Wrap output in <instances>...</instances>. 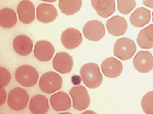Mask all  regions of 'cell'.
Instances as JSON below:
<instances>
[{
  "label": "cell",
  "mask_w": 153,
  "mask_h": 114,
  "mask_svg": "<svg viewBox=\"0 0 153 114\" xmlns=\"http://www.w3.org/2000/svg\"><path fill=\"white\" fill-rule=\"evenodd\" d=\"M80 77L89 89H96L101 85L103 76L98 65L93 62L86 63L80 69Z\"/></svg>",
  "instance_id": "cell-1"
},
{
  "label": "cell",
  "mask_w": 153,
  "mask_h": 114,
  "mask_svg": "<svg viewBox=\"0 0 153 114\" xmlns=\"http://www.w3.org/2000/svg\"><path fill=\"white\" fill-rule=\"evenodd\" d=\"M39 74L37 70L30 65H22L15 71V79L24 87H32L37 83Z\"/></svg>",
  "instance_id": "cell-2"
},
{
  "label": "cell",
  "mask_w": 153,
  "mask_h": 114,
  "mask_svg": "<svg viewBox=\"0 0 153 114\" xmlns=\"http://www.w3.org/2000/svg\"><path fill=\"white\" fill-rule=\"evenodd\" d=\"M136 52V45L131 39L120 38L116 41L114 46V54L121 61L131 59Z\"/></svg>",
  "instance_id": "cell-3"
},
{
  "label": "cell",
  "mask_w": 153,
  "mask_h": 114,
  "mask_svg": "<svg viewBox=\"0 0 153 114\" xmlns=\"http://www.w3.org/2000/svg\"><path fill=\"white\" fill-rule=\"evenodd\" d=\"M62 86V76L55 72H48L41 76L39 87L45 93H53L59 91Z\"/></svg>",
  "instance_id": "cell-4"
},
{
  "label": "cell",
  "mask_w": 153,
  "mask_h": 114,
  "mask_svg": "<svg viewBox=\"0 0 153 114\" xmlns=\"http://www.w3.org/2000/svg\"><path fill=\"white\" fill-rule=\"evenodd\" d=\"M29 96L25 89L13 88L8 95V105L11 110L20 111L26 109L28 104Z\"/></svg>",
  "instance_id": "cell-5"
},
{
  "label": "cell",
  "mask_w": 153,
  "mask_h": 114,
  "mask_svg": "<svg viewBox=\"0 0 153 114\" xmlns=\"http://www.w3.org/2000/svg\"><path fill=\"white\" fill-rule=\"evenodd\" d=\"M73 101V107L76 110L82 111L90 105V96L84 86L76 85L71 88L69 92Z\"/></svg>",
  "instance_id": "cell-6"
},
{
  "label": "cell",
  "mask_w": 153,
  "mask_h": 114,
  "mask_svg": "<svg viewBox=\"0 0 153 114\" xmlns=\"http://www.w3.org/2000/svg\"><path fill=\"white\" fill-rule=\"evenodd\" d=\"M83 34L86 39L93 41H98L105 36V27L101 22L97 20L89 21L83 27Z\"/></svg>",
  "instance_id": "cell-7"
},
{
  "label": "cell",
  "mask_w": 153,
  "mask_h": 114,
  "mask_svg": "<svg viewBox=\"0 0 153 114\" xmlns=\"http://www.w3.org/2000/svg\"><path fill=\"white\" fill-rule=\"evenodd\" d=\"M133 66L140 73H149L153 69V55L149 51H139L133 58Z\"/></svg>",
  "instance_id": "cell-8"
},
{
  "label": "cell",
  "mask_w": 153,
  "mask_h": 114,
  "mask_svg": "<svg viewBox=\"0 0 153 114\" xmlns=\"http://www.w3.org/2000/svg\"><path fill=\"white\" fill-rule=\"evenodd\" d=\"M52 66L61 74H68L73 69V58L65 52H59L53 58Z\"/></svg>",
  "instance_id": "cell-9"
},
{
  "label": "cell",
  "mask_w": 153,
  "mask_h": 114,
  "mask_svg": "<svg viewBox=\"0 0 153 114\" xmlns=\"http://www.w3.org/2000/svg\"><path fill=\"white\" fill-rule=\"evenodd\" d=\"M54 46L48 41H39L34 46V57L43 62L49 61L54 55Z\"/></svg>",
  "instance_id": "cell-10"
},
{
  "label": "cell",
  "mask_w": 153,
  "mask_h": 114,
  "mask_svg": "<svg viewBox=\"0 0 153 114\" xmlns=\"http://www.w3.org/2000/svg\"><path fill=\"white\" fill-rule=\"evenodd\" d=\"M61 41L67 49H75L82 43V35L76 28H67L62 33Z\"/></svg>",
  "instance_id": "cell-11"
},
{
  "label": "cell",
  "mask_w": 153,
  "mask_h": 114,
  "mask_svg": "<svg viewBox=\"0 0 153 114\" xmlns=\"http://www.w3.org/2000/svg\"><path fill=\"white\" fill-rule=\"evenodd\" d=\"M17 13L23 24H30L35 19V8L29 0H22L17 6Z\"/></svg>",
  "instance_id": "cell-12"
},
{
  "label": "cell",
  "mask_w": 153,
  "mask_h": 114,
  "mask_svg": "<svg viewBox=\"0 0 153 114\" xmlns=\"http://www.w3.org/2000/svg\"><path fill=\"white\" fill-rule=\"evenodd\" d=\"M101 71L105 76L110 78L119 76L123 71L122 63L114 58H106L101 64Z\"/></svg>",
  "instance_id": "cell-13"
},
{
  "label": "cell",
  "mask_w": 153,
  "mask_h": 114,
  "mask_svg": "<svg viewBox=\"0 0 153 114\" xmlns=\"http://www.w3.org/2000/svg\"><path fill=\"white\" fill-rule=\"evenodd\" d=\"M50 105L55 111H66L71 107V99L66 93L58 92L51 95Z\"/></svg>",
  "instance_id": "cell-14"
},
{
  "label": "cell",
  "mask_w": 153,
  "mask_h": 114,
  "mask_svg": "<svg viewBox=\"0 0 153 114\" xmlns=\"http://www.w3.org/2000/svg\"><path fill=\"white\" fill-rule=\"evenodd\" d=\"M58 16V11L56 8L51 4L42 3L40 4L36 10V17L38 21L42 23H51Z\"/></svg>",
  "instance_id": "cell-15"
},
{
  "label": "cell",
  "mask_w": 153,
  "mask_h": 114,
  "mask_svg": "<svg viewBox=\"0 0 153 114\" xmlns=\"http://www.w3.org/2000/svg\"><path fill=\"white\" fill-rule=\"evenodd\" d=\"M107 29L110 34L114 36H121L124 35L127 31L128 24L124 17L121 16H114L110 18V19L106 23Z\"/></svg>",
  "instance_id": "cell-16"
},
{
  "label": "cell",
  "mask_w": 153,
  "mask_h": 114,
  "mask_svg": "<svg viewBox=\"0 0 153 114\" xmlns=\"http://www.w3.org/2000/svg\"><path fill=\"white\" fill-rule=\"evenodd\" d=\"M93 8L103 18L111 16L115 10V0H91Z\"/></svg>",
  "instance_id": "cell-17"
},
{
  "label": "cell",
  "mask_w": 153,
  "mask_h": 114,
  "mask_svg": "<svg viewBox=\"0 0 153 114\" xmlns=\"http://www.w3.org/2000/svg\"><path fill=\"white\" fill-rule=\"evenodd\" d=\"M13 49L20 56H27L33 49L31 39L26 35H18L13 40Z\"/></svg>",
  "instance_id": "cell-18"
},
{
  "label": "cell",
  "mask_w": 153,
  "mask_h": 114,
  "mask_svg": "<svg viewBox=\"0 0 153 114\" xmlns=\"http://www.w3.org/2000/svg\"><path fill=\"white\" fill-rule=\"evenodd\" d=\"M29 110L33 114H45L48 112L49 104L45 96L41 94H36L30 99L29 102Z\"/></svg>",
  "instance_id": "cell-19"
},
{
  "label": "cell",
  "mask_w": 153,
  "mask_h": 114,
  "mask_svg": "<svg viewBox=\"0 0 153 114\" xmlns=\"http://www.w3.org/2000/svg\"><path fill=\"white\" fill-rule=\"evenodd\" d=\"M150 15L151 13L149 10L141 7L131 13L129 17V21L135 27H143L150 21Z\"/></svg>",
  "instance_id": "cell-20"
},
{
  "label": "cell",
  "mask_w": 153,
  "mask_h": 114,
  "mask_svg": "<svg viewBox=\"0 0 153 114\" xmlns=\"http://www.w3.org/2000/svg\"><path fill=\"white\" fill-rule=\"evenodd\" d=\"M137 44L143 49H150L153 47V24L142 29L137 37Z\"/></svg>",
  "instance_id": "cell-21"
},
{
  "label": "cell",
  "mask_w": 153,
  "mask_h": 114,
  "mask_svg": "<svg viewBox=\"0 0 153 114\" xmlns=\"http://www.w3.org/2000/svg\"><path fill=\"white\" fill-rule=\"evenodd\" d=\"M17 16L13 9L4 8L0 10V26L3 28H10L16 25Z\"/></svg>",
  "instance_id": "cell-22"
},
{
  "label": "cell",
  "mask_w": 153,
  "mask_h": 114,
  "mask_svg": "<svg viewBox=\"0 0 153 114\" xmlns=\"http://www.w3.org/2000/svg\"><path fill=\"white\" fill-rule=\"evenodd\" d=\"M81 0H60L59 8L62 13L66 15H73L81 9Z\"/></svg>",
  "instance_id": "cell-23"
},
{
  "label": "cell",
  "mask_w": 153,
  "mask_h": 114,
  "mask_svg": "<svg viewBox=\"0 0 153 114\" xmlns=\"http://www.w3.org/2000/svg\"><path fill=\"white\" fill-rule=\"evenodd\" d=\"M136 6L135 0H117V8L123 14H128Z\"/></svg>",
  "instance_id": "cell-24"
},
{
  "label": "cell",
  "mask_w": 153,
  "mask_h": 114,
  "mask_svg": "<svg viewBox=\"0 0 153 114\" xmlns=\"http://www.w3.org/2000/svg\"><path fill=\"white\" fill-rule=\"evenodd\" d=\"M143 111L146 114H153V91L146 93L141 102Z\"/></svg>",
  "instance_id": "cell-25"
},
{
  "label": "cell",
  "mask_w": 153,
  "mask_h": 114,
  "mask_svg": "<svg viewBox=\"0 0 153 114\" xmlns=\"http://www.w3.org/2000/svg\"><path fill=\"white\" fill-rule=\"evenodd\" d=\"M10 78L11 77L9 71L3 67L0 68V86L1 88L7 86L10 81Z\"/></svg>",
  "instance_id": "cell-26"
},
{
  "label": "cell",
  "mask_w": 153,
  "mask_h": 114,
  "mask_svg": "<svg viewBox=\"0 0 153 114\" xmlns=\"http://www.w3.org/2000/svg\"><path fill=\"white\" fill-rule=\"evenodd\" d=\"M143 4L146 7L153 9V0H143Z\"/></svg>",
  "instance_id": "cell-27"
},
{
  "label": "cell",
  "mask_w": 153,
  "mask_h": 114,
  "mask_svg": "<svg viewBox=\"0 0 153 114\" xmlns=\"http://www.w3.org/2000/svg\"><path fill=\"white\" fill-rule=\"evenodd\" d=\"M72 82H73V84H75V85H79L80 83V77L78 76H74L72 77Z\"/></svg>",
  "instance_id": "cell-28"
},
{
  "label": "cell",
  "mask_w": 153,
  "mask_h": 114,
  "mask_svg": "<svg viewBox=\"0 0 153 114\" xmlns=\"http://www.w3.org/2000/svg\"><path fill=\"white\" fill-rule=\"evenodd\" d=\"M5 95H6L5 90L3 88H1V102H0V104H1V105H3L4 102H5Z\"/></svg>",
  "instance_id": "cell-29"
},
{
  "label": "cell",
  "mask_w": 153,
  "mask_h": 114,
  "mask_svg": "<svg viewBox=\"0 0 153 114\" xmlns=\"http://www.w3.org/2000/svg\"><path fill=\"white\" fill-rule=\"evenodd\" d=\"M42 1H45V2H55L57 0H42Z\"/></svg>",
  "instance_id": "cell-30"
},
{
  "label": "cell",
  "mask_w": 153,
  "mask_h": 114,
  "mask_svg": "<svg viewBox=\"0 0 153 114\" xmlns=\"http://www.w3.org/2000/svg\"><path fill=\"white\" fill-rule=\"evenodd\" d=\"M152 21H153V13H152Z\"/></svg>",
  "instance_id": "cell-31"
}]
</instances>
